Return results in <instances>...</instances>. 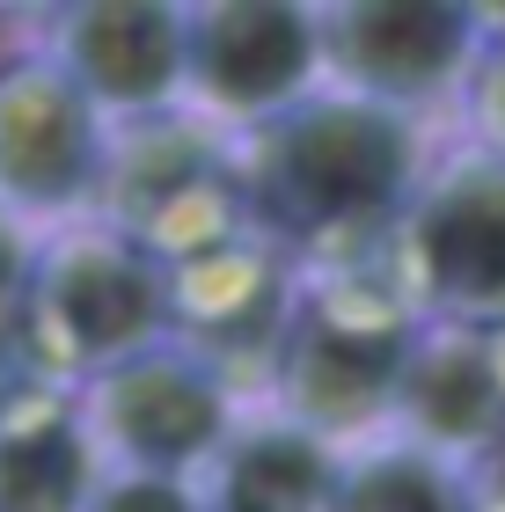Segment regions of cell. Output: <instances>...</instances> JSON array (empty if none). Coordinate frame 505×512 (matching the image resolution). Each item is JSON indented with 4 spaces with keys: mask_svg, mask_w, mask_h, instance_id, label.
<instances>
[{
    "mask_svg": "<svg viewBox=\"0 0 505 512\" xmlns=\"http://www.w3.org/2000/svg\"><path fill=\"white\" fill-rule=\"evenodd\" d=\"M227 139H235L249 220L301 264H352V256H381L432 161L447 154L454 125L315 88L293 110Z\"/></svg>",
    "mask_w": 505,
    "mask_h": 512,
    "instance_id": "1",
    "label": "cell"
},
{
    "mask_svg": "<svg viewBox=\"0 0 505 512\" xmlns=\"http://www.w3.org/2000/svg\"><path fill=\"white\" fill-rule=\"evenodd\" d=\"M425 322L388 278L381 256H352V264H301L293 286V315L271 359L264 403L293 417L301 432L330 439V447H366L396 425V395L410 374Z\"/></svg>",
    "mask_w": 505,
    "mask_h": 512,
    "instance_id": "2",
    "label": "cell"
},
{
    "mask_svg": "<svg viewBox=\"0 0 505 512\" xmlns=\"http://www.w3.org/2000/svg\"><path fill=\"white\" fill-rule=\"evenodd\" d=\"M162 337H169V264L162 256H147L110 220L44 227L8 374L88 388L96 374L125 366L132 352H147Z\"/></svg>",
    "mask_w": 505,
    "mask_h": 512,
    "instance_id": "3",
    "label": "cell"
},
{
    "mask_svg": "<svg viewBox=\"0 0 505 512\" xmlns=\"http://www.w3.org/2000/svg\"><path fill=\"white\" fill-rule=\"evenodd\" d=\"M388 278L432 330H505V161L447 139L410 213L381 242Z\"/></svg>",
    "mask_w": 505,
    "mask_h": 512,
    "instance_id": "4",
    "label": "cell"
},
{
    "mask_svg": "<svg viewBox=\"0 0 505 512\" xmlns=\"http://www.w3.org/2000/svg\"><path fill=\"white\" fill-rule=\"evenodd\" d=\"M96 220H110L162 264H191V256L257 227L242 198L235 139L191 118V110L110 125V176H103Z\"/></svg>",
    "mask_w": 505,
    "mask_h": 512,
    "instance_id": "5",
    "label": "cell"
},
{
    "mask_svg": "<svg viewBox=\"0 0 505 512\" xmlns=\"http://www.w3.org/2000/svg\"><path fill=\"white\" fill-rule=\"evenodd\" d=\"M323 88L425 125H454L484 52V8L469 0H315Z\"/></svg>",
    "mask_w": 505,
    "mask_h": 512,
    "instance_id": "6",
    "label": "cell"
},
{
    "mask_svg": "<svg viewBox=\"0 0 505 512\" xmlns=\"http://www.w3.org/2000/svg\"><path fill=\"white\" fill-rule=\"evenodd\" d=\"M81 395L88 439H96L103 469L125 476H169V483H198L205 461L227 447V432L242 425V395L220 366H205L191 344H147L125 366L96 374Z\"/></svg>",
    "mask_w": 505,
    "mask_h": 512,
    "instance_id": "7",
    "label": "cell"
},
{
    "mask_svg": "<svg viewBox=\"0 0 505 512\" xmlns=\"http://www.w3.org/2000/svg\"><path fill=\"white\" fill-rule=\"evenodd\" d=\"M323 88L315 0H183V110L249 132Z\"/></svg>",
    "mask_w": 505,
    "mask_h": 512,
    "instance_id": "8",
    "label": "cell"
},
{
    "mask_svg": "<svg viewBox=\"0 0 505 512\" xmlns=\"http://www.w3.org/2000/svg\"><path fill=\"white\" fill-rule=\"evenodd\" d=\"M110 176V118L37 44L0 59V205L30 227L96 220Z\"/></svg>",
    "mask_w": 505,
    "mask_h": 512,
    "instance_id": "9",
    "label": "cell"
},
{
    "mask_svg": "<svg viewBox=\"0 0 505 512\" xmlns=\"http://www.w3.org/2000/svg\"><path fill=\"white\" fill-rule=\"evenodd\" d=\"M293 286H301V256L279 249L264 227H249L191 264H169V337L191 344L205 366H220L257 410L293 315Z\"/></svg>",
    "mask_w": 505,
    "mask_h": 512,
    "instance_id": "10",
    "label": "cell"
},
{
    "mask_svg": "<svg viewBox=\"0 0 505 512\" xmlns=\"http://www.w3.org/2000/svg\"><path fill=\"white\" fill-rule=\"evenodd\" d=\"M37 52L103 110L140 125L183 110V0H66L37 15Z\"/></svg>",
    "mask_w": 505,
    "mask_h": 512,
    "instance_id": "11",
    "label": "cell"
},
{
    "mask_svg": "<svg viewBox=\"0 0 505 512\" xmlns=\"http://www.w3.org/2000/svg\"><path fill=\"white\" fill-rule=\"evenodd\" d=\"M103 454L88 439L81 395L8 374L0 388V512H88Z\"/></svg>",
    "mask_w": 505,
    "mask_h": 512,
    "instance_id": "12",
    "label": "cell"
},
{
    "mask_svg": "<svg viewBox=\"0 0 505 512\" xmlns=\"http://www.w3.org/2000/svg\"><path fill=\"white\" fill-rule=\"evenodd\" d=\"M403 439L447 454V461H469L491 454L505 439V374H498V352L491 337L476 330H432L418 337L410 352V374H403V395H396V425Z\"/></svg>",
    "mask_w": 505,
    "mask_h": 512,
    "instance_id": "13",
    "label": "cell"
},
{
    "mask_svg": "<svg viewBox=\"0 0 505 512\" xmlns=\"http://www.w3.org/2000/svg\"><path fill=\"white\" fill-rule=\"evenodd\" d=\"M330 491H337V447L279 410H242V425L198 476L205 512H330Z\"/></svg>",
    "mask_w": 505,
    "mask_h": 512,
    "instance_id": "14",
    "label": "cell"
},
{
    "mask_svg": "<svg viewBox=\"0 0 505 512\" xmlns=\"http://www.w3.org/2000/svg\"><path fill=\"white\" fill-rule=\"evenodd\" d=\"M330 512H476V498H469L462 461L432 454L403 432H381L366 447L337 454Z\"/></svg>",
    "mask_w": 505,
    "mask_h": 512,
    "instance_id": "15",
    "label": "cell"
},
{
    "mask_svg": "<svg viewBox=\"0 0 505 512\" xmlns=\"http://www.w3.org/2000/svg\"><path fill=\"white\" fill-rule=\"evenodd\" d=\"M454 139L505 161V8H484V52H476V74L454 110Z\"/></svg>",
    "mask_w": 505,
    "mask_h": 512,
    "instance_id": "16",
    "label": "cell"
},
{
    "mask_svg": "<svg viewBox=\"0 0 505 512\" xmlns=\"http://www.w3.org/2000/svg\"><path fill=\"white\" fill-rule=\"evenodd\" d=\"M37 249H44V227H30L22 213H8V205H0V366H8L15 330H22V300H30Z\"/></svg>",
    "mask_w": 505,
    "mask_h": 512,
    "instance_id": "17",
    "label": "cell"
},
{
    "mask_svg": "<svg viewBox=\"0 0 505 512\" xmlns=\"http://www.w3.org/2000/svg\"><path fill=\"white\" fill-rule=\"evenodd\" d=\"M88 512H205L198 505V483H169V476H125V469H103Z\"/></svg>",
    "mask_w": 505,
    "mask_h": 512,
    "instance_id": "18",
    "label": "cell"
},
{
    "mask_svg": "<svg viewBox=\"0 0 505 512\" xmlns=\"http://www.w3.org/2000/svg\"><path fill=\"white\" fill-rule=\"evenodd\" d=\"M469 498H476V512H505V439L469 461Z\"/></svg>",
    "mask_w": 505,
    "mask_h": 512,
    "instance_id": "19",
    "label": "cell"
},
{
    "mask_svg": "<svg viewBox=\"0 0 505 512\" xmlns=\"http://www.w3.org/2000/svg\"><path fill=\"white\" fill-rule=\"evenodd\" d=\"M0 388H8V366H0Z\"/></svg>",
    "mask_w": 505,
    "mask_h": 512,
    "instance_id": "20",
    "label": "cell"
}]
</instances>
